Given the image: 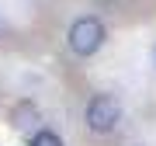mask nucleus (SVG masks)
<instances>
[{
  "label": "nucleus",
  "mask_w": 156,
  "mask_h": 146,
  "mask_svg": "<svg viewBox=\"0 0 156 146\" xmlns=\"http://www.w3.org/2000/svg\"><path fill=\"white\" fill-rule=\"evenodd\" d=\"M83 118H87V129H90V132L108 136L118 122H122V101H118L115 94H94V97L87 101Z\"/></svg>",
  "instance_id": "nucleus-1"
},
{
  "label": "nucleus",
  "mask_w": 156,
  "mask_h": 146,
  "mask_svg": "<svg viewBox=\"0 0 156 146\" xmlns=\"http://www.w3.org/2000/svg\"><path fill=\"white\" fill-rule=\"evenodd\" d=\"M31 122H38V108H35L31 101H21V104H14L11 108V125L14 129H31Z\"/></svg>",
  "instance_id": "nucleus-3"
},
{
  "label": "nucleus",
  "mask_w": 156,
  "mask_h": 146,
  "mask_svg": "<svg viewBox=\"0 0 156 146\" xmlns=\"http://www.w3.org/2000/svg\"><path fill=\"white\" fill-rule=\"evenodd\" d=\"M104 38H108V28H104L101 17H80L69 28V49L76 56H94L101 45H104Z\"/></svg>",
  "instance_id": "nucleus-2"
},
{
  "label": "nucleus",
  "mask_w": 156,
  "mask_h": 146,
  "mask_svg": "<svg viewBox=\"0 0 156 146\" xmlns=\"http://www.w3.org/2000/svg\"><path fill=\"white\" fill-rule=\"evenodd\" d=\"M28 146H62V139H59L56 132L42 129V132H35V136H31V143H28Z\"/></svg>",
  "instance_id": "nucleus-4"
}]
</instances>
